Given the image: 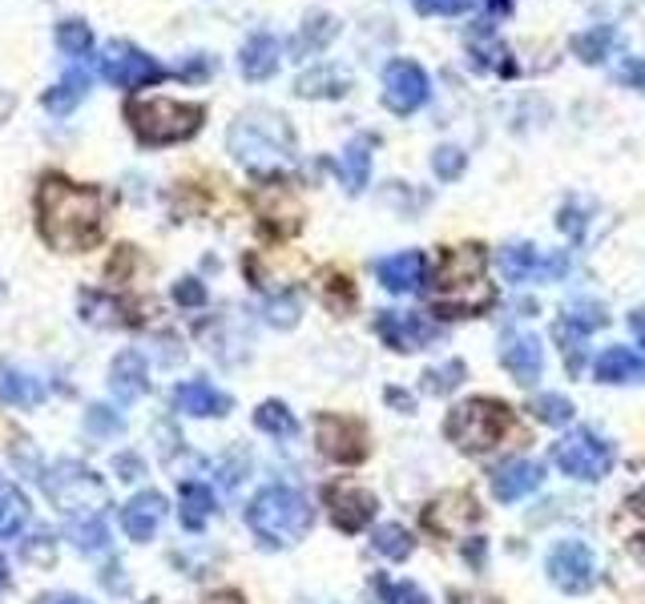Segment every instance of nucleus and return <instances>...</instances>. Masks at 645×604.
<instances>
[{
	"mask_svg": "<svg viewBox=\"0 0 645 604\" xmlns=\"http://www.w3.org/2000/svg\"><path fill=\"white\" fill-rule=\"evenodd\" d=\"M40 238L61 254H85L106 234V202L93 185L45 173L37 185Z\"/></svg>",
	"mask_w": 645,
	"mask_h": 604,
	"instance_id": "obj_1",
	"label": "nucleus"
},
{
	"mask_svg": "<svg viewBox=\"0 0 645 604\" xmlns=\"http://www.w3.org/2000/svg\"><path fill=\"white\" fill-rule=\"evenodd\" d=\"M497 302V290L488 282V254L476 242L449 246L432 270V306L444 318L480 315Z\"/></svg>",
	"mask_w": 645,
	"mask_h": 604,
	"instance_id": "obj_2",
	"label": "nucleus"
},
{
	"mask_svg": "<svg viewBox=\"0 0 645 604\" xmlns=\"http://www.w3.org/2000/svg\"><path fill=\"white\" fill-rule=\"evenodd\" d=\"M226 145L247 170L254 173H275L287 170L295 161V133L278 113H266V109H251L230 125L226 133Z\"/></svg>",
	"mask_w": 645,
	"mask_h": 604,
	"instance_id": "obj_3",
	"label": "nucleus"
},
{
	"mask_svg": "<svg viewBox=\"0 0 645 604\" xmlns=\"http://www.w3.org/2000/svg\"><path fill=\"white\" fill-rule=\"evenodd\" d=\"M311 520H315V512H311L303 492L283 484L263 487L251 499V508H247V524H251V532L266 548H290V544H299L311 532Z\"/></svg>",
	"mask_w": 645,
	"mask_h": 604,
	"instance_id": "obj_4",
	"label": "nucleus"
},
{
	"mask_svg": "<svg viewBox=\"0 0 645 604\" xmlns=\"http://www.w3.org/2000/svg\"><path fill=\"white\" fill-rule=\"evenodd\" d=\"M126 121L142 145H178L202 130L206 109L178 97H130Z\"/></svg>",
	"mask_w": 645,
	"mask_h": 604,
	"instance_id": "obj_5",
	"label": "nucleus"
},
{
	"mask_svg": "<svg viewBox=\"0 0 645 604\" xmlns=\"http://www.w3.org/2000/svg\"><path fill=\"white\" fill-rule=\"evenodd\" d=\"M513 427V411L497 403V399H464L461 408L449 411V420H444V432L449 439L461 451H492V447L501 444L504 435Z\"/></svg>",
	"mask_w": 645,
	"mask_h": 604,
	"instance_id": "obj_6",
	"label": "nucleus"
},
{
	"mask_svg": "<svg viewBox=\"0 0 645 604\" xmlns=\"http://www.w3.org/2000/svg\"><path fill=\"white\" fill-rule=\"evenodd\" d=\"M45 492L53 496V504L61 512H69V520H89V516H101V504H106V487L101 480L81 468V463H61L53 472L45 475Z\"/></svg>",
	"mask_w": 645,
	"mask_h": 604,
	"instance_id": "obj_7",
	"label": "nucleus"
},
{
	"mask_svg": "<svg viewBox=\"0 0 645 604\" xmlns=\"http://www.w3.org/2000/svg\"><path fill=\"white\" fill-rule=\"evenodd\" d=\"M97 73L109 85H118V89H142V85L162 81L170 69L162 65V61H154L150 53H142L130 40H109L106 49H101V57H97Z\"/></svg>",
	"mask_w": 645,
	"mask_h": 604,
	"instance_id": "obj_8",
	"label": "nucleus"
},
{
	"mask_svg": "<svg viewBox=\"0 0 645 604\" xmlns=\"http://www.w3.org/2000/svg\"><path fill=\"white\" fill-rule=\"evenodd\" d=\"M553 460L573 480H601L613 468V447L589 427H577V432H569L565 439L553 444Z\"/></svg>",
	"mask_w": 645,
	"mask_h": 604,
	"instance_id": "obj_9",
	"label": "nucleus"
},
{
	"mask_svg": "<svg viewBox=\"0 0 645 604\" xmlns=\"http://www.w3.org/2000/svg\"><path fill=\"white\" fill-rule=\"evenodd\" d=\"M549 580L565 592H585L597 584V556L585 540H561L549 548Z\"/></svg>",
	"mask_w": 645,
	"mask_h": 604,
	"instance_id": "obj_10",
	"label": "nucleus"
},
{
	"mask_svg": "<svg viewBox=\"0 0 645 604\" xmlns=\"http://www.w3.org/2000/svg\"><path fill=\"white\" fill-rule=\"evenodd\" d=\"M428 97H432V81H428V73L416 61H392L383 69V106L392 113L408 118Z\"/></svg>",
	"mask_w": 645,
	"mask_h": 604,
	"instance_id": "obj_11",
	"label": "nucleus"
},
{
	"mask_svg": "<svg viewBox=\"0 0 645 604\" xmlns=\"http://www.w3.org/2000/svg\"><path fill=\"white\" fill-rule=\"evenodd\" d=\"M319 435V451L335 463H359L368 456V432L359 420H347V415H323L315 423Z\"/></svg>",
	"mask_w": 645,
	"mask_h": 604,
	"instance_id": "obj_12",
	"label": "nucleus"
},
{
	"mask_svg": "<svg viewBox=\"0 0 645 604\" xmlns=\"http://www.w3.org/2000/svg\"><path fill=\"white\" fill-rule=\"evenodd\" d=\"M501 363L516 383H525L528 387V383H537L540 371H545V347H540L537 335H525V330H504L501 335Z\"/></svg>",
	"mask_w": 645,
	"mask_h": 604,
	"instance_id": "obj_13",
	"label": "nucleus"
},
{
	"mask_svg": "<svg viewBox=\"0 0 645 604\" xmlns=\"http://www.w3.org/2000/svg\"><path fill=\"white\" fill-rule=\"evenodd\" d=\"M375 330H380V339L392 351H420V347H428L435 339L432 323L423 315H411V311H380Z\"/></svg>",
	"mask_w": 645,
	"mask_h": 604,
	"instance_id": "obj_14",
	"label": "nucleus"
},
{
	"mask_svg": "<svg viewBox=\"0 0 645 604\" xmlns=\"http://www.w3.org/2000/svg\"><path fill=\"white\" fill-rule=\"evenodd\" d=\"M327 508H331V520H335L343 532H359V528L371 524V516H375V496L356 484H335V487H327Z\"/></svg>",
	"mask_w": 645,
	"mask_h": 604,
	"instance_id": "obj_15",
	"label": "nucleus"
},
{
	"mask_svg": "<svg viewBox=\"0 0 645 604\" xmlns=\"http://www.w3.org/2000/svg\"><path fill=\"white\" fill-rule=\"evenodd\" d=\"M545 484V468L537 460H509L492 472V496L501 504H516V499L533 496Z\"/></svg>",
	"mask_w": 645,
	"mask_h": 604,
	"instance_id": "obj_16",
	"label": "nucleus"
},
{
	"mask_svg": "<svg viewBox=\"0 0 645 604\" xmlns=\"http://www.w3.org/2000/svg\"><path fill=\"white\" fill-rule=\"evenodd\" d=\"M162 516H166V496H162V492H138V496L121 508V528H126L130 540L145 544V540H154Z\"/></svg>",
	"mask_w": 645,
	"mask_h": 604,
	"instance_id": "obj_17",
	"label": "nucleus"
},
{
	"mask_svg": "<svg viewBox=\"0 0 645 604\" xmlns=\"http://www.w3.org/2000/svg\"><path fill=\"white\" fill-rule=\"evenodd\" d=\"M174 408L182 411V415H194V420H218V415L230 411V395L218 391L206 379H194V383H182L174 391Z\"/></svg>",
	"mask_w": 645,
	"mask_h": 604,
	"instance_id": "obj_18",
	"label": "nucleus"
},
{
	"mask_svg": "<svg viewBox=\"0 0 645 604\" xmlns=\"http://www.w3.org/2000/svg\"><path fill=\"white\" fill-rule=\"evenodd\" d=\"M423 270H428V258H423L420 250H404V254H392V258H383V263L375 266V275H380V287L392 290V294H411V290H420Z\"/></svg>",
	"mask_w": 645,
	"mask_h": 604,
	"instance_id": "obj_19",
	"label": "nucleus"
},
{
	"mask_svg": "<svg viewBox=\"0 0 645 604\" xmlns=\"http://www.w3.org/2000/svg\"><path fill=\"white\" fill-rule=\"evenodd\" d=\"M609 323L606 306L601 302H573L561 323H557V339L565 342V351H573L581 339H589L593 330H601Z\"/></svg>",
	"mask_w": 645,
	"mask_h": 604,
	"instance_id": "obj_20",
	"label": "nucleus"
},
{
	"mask_svg": "<svg viewBox=\"0 0 645 604\" xmlns=\"http://www.w3.org/2000/svg\"><path fill=\"white\" fill-rule=\"evenodd\" d=\"M278 40L271 33H254L247 45H242V53H238V69H242V77L247 81H271L278 73Z\"/></svg>",
	"mask_w": 645,
	"mask_h": 604,
	"instance_id": "obj_21",
	"label": "nucleus"
},
{
	"mask_svg": "<svg viewBox=\"0 0 645 604\" xmlns=\"http://www.w3.org/2000/svg\"><path fill=\"white\" fill-rule=\"evenodd\" d=\"M109 387L118 395L121 403H133V399H142L150 391V375H145V359L138 351H121L114 359V367H109Z\"/></svg>",
	"mask_w": 645,
	"mask_h": 604,
	"instance_id": "obj_22",
	"label": "nucleus"
},
{
	"mask_svg": "<svg viewBox=\"0 0 645 604\" xmlns=\"http://www.w3.org/2000/svg\"><path fill=\"white\" fill-rule=\"evenodd\" d=\"M593 375L601 383H642L645 379V359L630 347H606L597 363H593Z\"/></svg>",
	"mask_w": 645,
	"mask_h": 604,
	"instance_id": "obj_23",
	"label": "nucleus"
},
{
	"mask_svg": "<svg viewBox=\"0 0 645 604\" xmlns=\"http://www.w3.org/2000/svg\"><path fill=\"white\" fill-rule=\"evenodd\" d=\"M93 77H89V69H65V77L57 81L53 89H45V109L53 113V118H65V113H73V109L85 101V93H89Z\"/></svg>",
	"mask_w": 645,
	"mask_h": 604,
	"instance_id": "obj_24",
	"label": "nucleus"
},
{
	"mask_svg": "<svg viewBox=\"0 0 645 604\" xmlns=\"http://www.w3.org/2000/svg\"><path fill=\"white\" fill-rule=\"evenodd\" d=\"M0 403H13V408H37V403H45V383L33 379L28 371L0 367Z\"/></svg>",
	"mask_w": 645,
	"mask_h": 604,
	"instance_id": "obj_25",
	"label": "nucleus"
},
{
	"mask_svg": "<svg viewBox=\"0 0 645 604\" xmlns=\"http://www.w3.org/2000/svg\"><path fill=\"white\" fill-rule=\"evenodd\" d=\"M497 263H501V275L509 278V282H533V278L549 275V263L540 266L537 246H528V242H513V246H504Z\"/></svg>",
	"mask_w": 645,
	"mask_h": 604,
	"instance_id": "obj_26",
	"label": "nucleus"
},
{
	"mask_svg": "<svg viewBox=\"0 0 645 604\" xmlns=\"http://www.w3.org/2000/svg\"><path fill=\"white\" fill-rule=\"evenodd\" d=\"M351 89V81H347V73H339V69H311V73H303V77L295 81V93L299 97H343V93Z\"/></svg>",
	"mask_w": 645,
	"mask_h": 604,
	"instance_id": "obj_27",
	"label": "nucleus"
},
{
	"mask_svg": "<svg viewBox=\"0 0 645 604\" xmlns=\"http://www.w3.org/2000/svg\"><path fill=\"white\" fill-rule=\"evenodd\" d=\"M214 516V492L206 484H182V528L202 532Z\"/></svg>",
	"mask_w": 645,
	"mask_h": 604,
	"instance_id": "obj_28",
	"label": "nucleus"
},
{
	"mask_svg": "<svg viewBox=\"0 0 645 604\" xmlns=\"http://www.w3.org/2000/svg\"><path fill=\"white\" fill-rule=\"evenodd\" d=\"M254 427L266 435H275V439H295V435H299V420H295L287 403H278V399L259 403V411H254Z\"/></svg>",
	"mask_w": 645,
	"mask_h": 604,
	"instance_id": "obj_29",
	"label": "nucleus"
},
{
	"mask_svg": "<svg viewBox=\"0 0 645 604\" xmlns=\"http://www.w3.org/2000/svg\"><path fill=\"white\" fill-rule=\"evenodd\" d=\"M339 37V21L331 13H311L307 16V25L299 28V37H295V53H315L323 45Z\"/></svg>",
	"mask_w": 645,
	"mask_h": 604,
	"instance_id": "obj_30",
	"label": "nucleus"
},
{
	"mask_svg": "<svg viewBox=\"0 0 645 604\" xmlns=\"http://www.w3.org/2000/svg\"><path fill=\"white\" fill-rule=\"evenodd\" d=\"M468 53H473V61L480 69H501V73H513V65H509V61H501V57H509L501 49V40L492 37V28L488 25H480V28H473V33H468Z\"/></svg>",
	"mask_w": 645,
	"mask_h": 604,
	"instance_id": "obj_31",
	"label": "nucleus"
},
{
	"mask_svg": "<svg viewBox=\"0 0 645 604\" xmlns=\"http://www.w3.org/2000/svg\"><path fill=\"white\" fill-rule=\"evenodd\" d=\"M371 548L380 552V556H387V560H408L411 548H416V540H411L408 528L399 524H383L371 532Z\"/></svg>",
	"mask_w": 645,
	"mask_h": 604,
	"instance_id": "obj_32",
	"label": "nucleus"
},
{
	"mask_svg": "<svg viewBox=\"0 0 645 604\" xmlns=\"http://www.w3.org/2000/svg\"><path fill=\"white\" fill-rule=\"evenodd\" d=\"M368 173H371V154H368V145L363 142H351L347 145V154L339 158V178L343 185L356 194V190H363L368 185Z\"/></svg>",
	"mask_w": 645,
	"mask_h": 604,
	"instance_id": "obj_33",
	"label": "nucleus"
},
{
	"mask_svg": "<svg viewBox=\"0 0 645 604\" xmlns=\"http://www.w3.org/2000/svg\"><path fill=\"white\" fill-rule=\"evenodd\" d=\"M609 49H613V28L609 25H597V28H589V33L573 37V53H577L585 65H601L609 57Z\"/></svg>",
	"mask_w": 645,
	"mask_h": 604,
	"instance_id": "obj_34",
	"label": "nucleus"
},
{
	"mask_svg": "<svg viewBox=\"0 0 645 604\" xmlns=\"http://www.w3.org/2000/svg\"><path fill=\"white\" fill-rule=\"evenodd\" d=\"M28 520V504L16 487H0V540L16 536Z\"/></svg>",
	"mask_w": 645,
	"mask_h": 604,
	"instance_id": "obj_35",
	"label": "nucleus"
},
{
	"mask_svg": "<svg viewBox=\"0 0 645 604\" xmlns=\"http://www.w3.org/2000/svg\"><path fill=\"white\" fill-rule=\"evenodd\" d=\"M57 45L65 57H85L93 49V28L81 21V16H69L57 25Z\"/></svg>",
	"mask_w": 645,
	"mask_h": 604,
	"instance_id": "obj_36",
	"label": "nucleus"
},
{
	"mask_svg": "<svg viewBox=\"0 0 645 604\" xmlns=\"http://www.w3.org/2000/svg\"><path fill=\"white\" fill-rule=\"evenodd\" d=\"M69 536L81 552H106L109 548V528L101 516H89V520H73L69 524Z\"/></svg>",
	"mask_w": 645,
	"mask_h": 604,
	"instance_id": "obj_37",
	"label": "nucleus"
},
{
	"mask_svg": "<svg viewBox=\"0 0 645 604\" xmlns=\"http://www.w3.org/2000/svg\"><path fill=\"white\" fill-rule=\"evenodd\" d=\"M464 166H468V158H464V149L461 145H440L432 154V170L440 182H456L464 173Z\"/></svg>",
	"mask_w": 645,
	"mask_h": 604,
	"instance_id": "obj_38",
	"label": "nucleus"
},
{
	"mask_svg": "<svg viewBox=\"0 0 645 604\" xmlns=\"http://www.w3.org/2000/svg\"><path fill=\"white\" fill-rule=\"evenodd\" d=\"M380 596L383 604H432L428 592L420 584H408V580H380Z\"/></svg>",
	"mask_w": 645,
	"mask_h": 604,
	"instance_id": "obj_39",
	"label": "nucleus"
},
{
	"mask_svg": "<svg viewBox=\"0 0 645 604\" xmlns=\"http://www.w3.org/2000/svg\"><path fill=\"white\" fill-rule=\"evenodd\" d=\"M533 411H537L540 423H553V427L573 420V403H569L565 395H540L537 403H533Z\"/></svg>",
	"mask_w": 645,
	"mask_h": 604,
	"instance_id": "obj_40",
	"label": "nucleus"
},
{
	"mask_svg": "<svg viewBox=\"0 0 645 604\" xmlns=\"http://www.w3.org/2000/svg\"><path fill=\"white\" fill-rule=\"evenodd\" d=\"M295 318H299V299H295V294H283V299L266 302V323H275V327H290Z\"/></svg>",
	"mask_w": 645,
	"mask_h": 604,
	"instance_id": "obj_41",
	"label": "nucleus"
},
{
	"mask_svg": "<svg viewBox=\"0 0 645 604\" xmlns=\"http://www.w3.org/2000/svg\"><path fill=\"white\" fill-rule=\"evenodd\" d=\"M85 427H89L93 435H114L121 427L118 420V411H109V408H93L89 415H85Z\"/></svg>",
	"mask_w": 645,
	"mask_h": 604,
	"instance_id": "obj_42",
	"label": "nucleus"
},
{
	"mask_svg": "<svg viewBox=\"0 0 645 604\" xmlns=\"http://www.w3.org/2000/svg\"><path fill=\"white\" fill-rule=\"evenodd\" d=\"M618 81H621V85H630V89L645 93V61H642V57H625V61H621V69H618Z\"/></svg>",
	"mask_w": 645,
	"mask_h": 604,
	"instance_id": "obj_43",
	"label": "nucleus"
},
{
	"mask_svg": "<svg viewBox=\"0 0 645 604\" xmlns=\"http://www.w3.org/2000/svg\"><path fill=\"white\" fill-rule=\"evenodd\" d=\"M416 9L423 16H456L468 9V0H416Z\"/></svg>",
	"mask_w": 645,
	"mask_h": 604,
	"instance_id": "obj_44",
	"label": "nucleus"
},
{
	"mask_svg": "<svg viewBox=\"0 0 645 604\" xmlns=\"http://www.w3.org/2000/svg\"><path fill=\"white\" fill-rule=\"evenodd\" d=\"M174 299L182 302V306H202V302H206V287H202L198 278H182V282L174 287Z\"/></svg>",
	"mask_w": 645,
	"mask_h": 604,
	"instance_id": "obj_45",
	"label": "nucleus"
},
{
	"mask_svg": "<svg viewBox=\"0 0 645 604\" xmlns=\"http://www.w3.org/2000/svg\"><path fill=\"white\" fill-rule=\"evenodd\" d=\"M461 375H464V363H449L444 371H432V375H423V379H432V383H428L432 391H449V387L461 379Z\"/></svg>",
	"mask_w": 645,
	"mask_h": 604,
	"instance_id": "obj_46",
	"label": "nucleus"
},
{
	"mask_svg": "<svg viewBox=\"0 0 645 604\" xmlns=\"http://www.w3.org/2000/svg\"><path fill=\"white\" fill-rule=\"evenodd\" d=\"M118 468L126 472L121 480H138V475H142V460H138V456H121Z\"/></svg>",
	"mask_w": 645,
	"mask_h": 604,
	"instance_id": "obj_47",
	"label": "nucleus"
},
{
	"mask_svg": "<svg viewBox=\"0 0 645 604\" xmlns=\"http://www.w3.org/2000/svg\"><path fill=\"white\" fill-rule=\"evenodd\" d=\"M202 604H247V601H242L238 592L223 589V592H211V596H206V601H202Z\"/></svg>",
	"mask_w": 645,
	"mask_h": 604,
	"instance_id": "obj_48",
	"label": "nucleus"
},
{
	"mask_svg": "<svg viewBox=\"0 0 645 604\" xmlns=\"http://www.w3.org/2000/svg\"><path fill=\"white\" fill-rule=\"evenodd\" d=\"M630 327H633V335H637V342L645 347V306H637L630 315Z\"/></svg>",
	"mask_w": 645,
	"mask_h": 604,
	"instance_id": "obj_49",
	"label": "nucleus"
},
{
	"mask_svg": "<svg viewBox=\"0 0 645 604\" xmlns=\"http://www.w3.org/2000/svg\"><path fill=\"white\" fill-rule=\"evenodd\" d=\"M485 9L488 13H497V16H509L513 13V0H485Z\"/></svg>",
	"mask_w": 645,
	"mask_h": 604,
	"instance_id": "obj_50",
	"label": "nucleus"
},
{
	"mask_svg": "<svg viewBox=\"0 0 645 604\" xmlns=\"http://www.w3.org/2000/svg\"><path fill=\"white\" fill-rule=\"evenodd\" d=\"M45 604H89V601H85V596H73V592H69V596H49Z\"/></svg>",
	"mask_w": 645,
	"mask_h": 604,
	"instance_id": "obj_51",
	"label": "nucleus"
},
{
	"mask_svg": "<svg viewBox=\"0 0 645 604\" xmlns=\"http://www.w3.org/2000/svg\"><path fill=\"white\" fill-rule=\"evenodd\" d=\"M9 113H13V97H9V93H0V121L9 118Z\"/></svg>",
	"mask_w": 645,
	"mask_h": 604,
	"instance_id": "obj_52",
	"label": "nucleus"
},
{
	"mask_svg": "<svg viewBox=\"0 0 645 604\" xmlns=\"http://www.w3.org/2000/svg\"><path fill=\"white\" fill-rule=\"evenodd\" d=\"M9 589V568H4V560H0V592Z\"/></svg>",
	"mask_w": 645,
	"mask_h": 604,
	"instance_id": "obj_53",
	"label": "nucleus"
}]
</instances>
